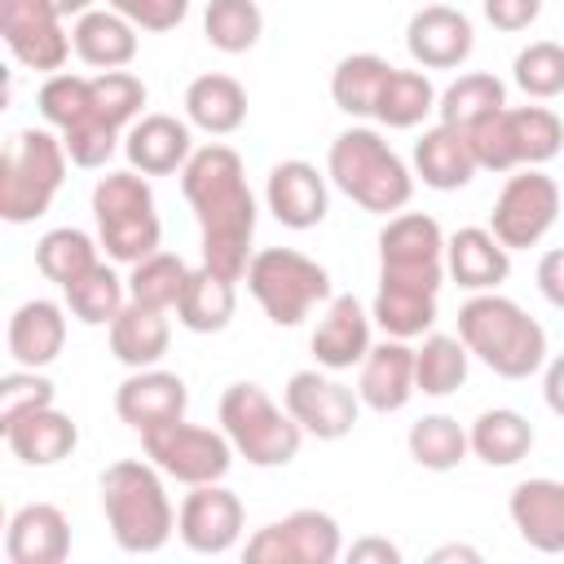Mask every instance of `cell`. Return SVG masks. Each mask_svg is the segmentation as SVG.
I'll return each mask as SVG.
<instances>
[{
  "label": "cell",
  "mask_w": 564,
  "mask_h": 564,
  "mask_svg": "<svg viewBox=\"0 0 564 564\" xmlns=\"http://www.w3.org/2000/svg\"><path fill=\"white\" fill-rule=\"evenodd\" d=\"M167 339H172V326H167L163 308H145L137 300H128L119 308V317L110 322V352L128 370L159 366V357L167 352Z\"/></svg>",
  "instance_id": "32"
},
{
  "label": "cell",
  "mask_w": 564,
  "mask_h": 564,
  "mask_svg": "<svg viewBox=\"0 0 564 564\" xmlns=\"http://www.w3.org/2000/svg\"><path fill=\"white\" fill-rule=\"evenodd\" d=\"M388 75H392V62H383L379 53H348L330 75V97L352 119L375 115V101Z\"/></svg>",
  "instance_id": "37"
},
{
  "label": "cell",
  "mask_w": 564,
  "mask_h": 564,
  "mask_svg": "<svg viewBox=\"0 0 564 564\" xmlns=\"http://www.w3.org/2000/svg\"><path fill=\"white\" fill-rule=\"evenodd\" d=\"M66 18L48 0H0V35L26 70H62L70 57Z\"/></svg>",
  "instance_id": "14"
},
{
  "label": "cell",
  "mask_w": 564,
  "mask_h": 564,
  "mask_svg": "<svg viewBox=\"0 0 564 564\" xmlns=\"http://www.w3.org/2000/svg\"><path fill=\"white\" fill-rule=\"evenodd\" d=\"M445 273L463 291H498L511 273V251L494 238V229L467 225L445 238Z\"/></svg>",
  "instance_id": "26"
},
{
  "label": "cell",
  "mask_w": 564,
  "mask_h": 564,
  "mask_svg": "<svg viewBox=\"0 0 564 564\" xmlns=\"http://www.w3.org/2000/svg\"><path fill=\"white\" fill-rule=\"evenodd\" d=\"M181 194L203 229V264L234 282L247 278L251 238H256V198L247 189L238 150L220 141L194 150L189 163L181 167Z\"/></svg>",
  "instance_id": "1"
},
{
  "label": "cell",
  "mask_w": 564,
  "mask_h": 564,
  "mask_svg": "<svg viewBox=\"0 0 564 564\" xmlns=\"http://www.w3.org/2000/svg\"><path fill=\"white\" fill-rule=\"evenodd\" d=\"M264 203L286 229H313L326 220V176L304 159H282L269 172Z\"/></svg>",
  "instance_id": "23"
},
{
  "label": "cell",
  "mask_w": 564,
  "mask_h": 564,
  "mask_svg": "<svg viewBox=\"0 0 564 564\" xmlns=\"http://www.w3.org/2000/svg\"><path fill=\"white\" fill-rule=\"evenodd\" d=\"M282 405L317 441H344L352 432L357 414H361V397L348 383H339V379H330L322 370H295L286 379Z\"/></svg>",
  "instance_id": "13"
},
{
  "label": "cell",
  "mask_w": 564,
  "mask_h": 564,
  "mask_svg": "<svg viewBox=\"0 0 564 564\" xmlns=\"http://www.w3.org/2000/svg\"><path fill=\"white\" fill-rule=\"evenodd\" d=\"M467 344L458 335H427L414 348V388L427 397H449L467 383Z\"/></svg>",
  "instance_id": "39"
},
{
  "label": "cell",
  "mask_w": 564,
  "mask_h": 564,
  "mask_svg": "<svg viewBox=\"0 0 564 564\" xmlns=\"http://www.w3.org/2000/svg\"><path fill=\"white\" fill-rule=\"evenodd\" d=\"M476 163L485 172H516V167H542L564 145V123L546 106H502L471 132Z\"/></svg>",
  "instance_id": "9"
},
{
  "label": "cell",
  "mask_w": 564,
  "mask_h": 564,
  "mask_svg": "<svg viewBox=\"0 0 564 564\" xmlns=\"http://www.w3.org/2000/svg\"><path fill=\"white\" fill-rule=\"evenodd\" d=\"M511 524L542 555H564V480L533 476L511 489Z\"/></svg>",
  "instance_id": "21"
},
{
  "label": "cell",
  "mask_w": 564,
  "mask_h": 564,
  "mask_svg": "<svg viewBox=\"0 0 564 564\" xmlns=\"http://www.w3.org/2000/svg\"><path fill=\"white\" fill-rule=\"evenodd\" d=\"M436 295H441V282L379 273V291H375L370 317L383 326V335L414 339V335L432 330V322H436Z\"/></svg>",
  "instance_id": "22"
},
{
  "label": "cell",
  "mask_w": 564,
  "mask_h": 564,
  "mask_svg": "<svg viewBox=\"0 0 564 564\" xmlns=\"http://www.w3.org/2000/svg\"><path fill=\"white\" fill-rule=\"evenodd\" d=\"M511 75H516V84H520L529 97H538V101L560 97V93H564V44H555V40H533L529 48L516 53Z\"/></svg>",
  "instance_id": "45"
},
{
  "label": "cell",
  "mask_w": 564,
  "mask_h": 564,
  "mask_svg": "<svg viewBox=\"0 0 564 564\" xmlns=\"http://www.w3.org/2000/svg\"><path fill=\"white\" fill-rule=\"evenodd\" d=\"M97 264V242L84 234V229H48L40 242H35V269L57 282V286H70L75 278H84L88 269Z\"/></svg>",
  "instance_id": "42"
},
{
  "label": "cell",
  "mask_w": 564,
  "mask_h": 564,
  "mask_svg": "<svg viewBox=\"0 0 564 564\" xmlns=\"http://www.w3.org/2000/svg\"><path fill=\"white\" fill-rule=\"evenodd\" d=\"M555 216H560V185L538 167H520L516 176H507L489 212V229L507 251H520V247H538L555 225Z\"/></svg>",
  "instance_id": "12"
},
{
  "label": "cell",
  "mask_w": 564,
  "mask_h": 564,
  "mask_svg": "<svg viewBox=\"0 0 564 564\" xmlns=\"http://www.w3.org/2000/svg\"><path fill=\"white\" fill-rule=\"evenodd\" d=\"M542 397H546V410L564 419V352L546 361V375H542Z\"/></svg>",
  "instance_id": "52"
},
{
  "label": "cell",
  "mask_w": 564,
  "mask_h": 564,
  "mask_svg": "<svg viewBox=\"0 0 564 564\" xmlns=\"http://www.w3.org/2000/svg\"><path fill=\"white\" fill-rule=\"evenodd\" d=\"M480 9L498 31H529L542 13V0H480Z\"/></svg>",
  "instance_id": "49"
},
{
  "label": "cell",
  "mask_w": 564,
  "mask_h": 564,
  "mask_svg": "<svg viewBox=\"0 0 564 564\" xmlns=\"http://www.w3.org/2000/svg\"><path fill=\"white\" fill-rule=\"evenodd\" d=\"M405 445H410V458H414L419 467H427V471H454V467L467 458V449H471L467 432H463L458 419H449V414H423V419L410 427Z\"/></svg>",
  "instance_id": "41"
},
{
  "label": "cell",
  "mask_w": 564,
  "mask_h": 564,
  "mask_svg": "<svg viewBox=\"0 0 564 564\" xmlns=\"http://www.w3.org/2000/svg\"><path fill=\"white\" fill-rule=\"evenodd\" d=\"M414 172L423 176L427 189H463L480 172L471 137L463 128H449V123L427 128L414 141Z\"/></svg>",
  "instance_id": "28"
},
{
  "label": "cell",
  "mask_w": 564,
  "mask_h": 564,
  "mask_svg": "<svg viewBox=\"0 0 564 564\" xmlns=\"http://www.w3.org/2000/svg\"><path fill=\"white\" fill-rule=\"evenodd\" d=\"M70 317H79L84 326H110L119 317V308L128 304V282L110 269V264H93L84 278H75L70 286H62Z\"/></svg>",
  "instance_id": "36"
},
{
  "label": "cell",
  "mask_w": 564,
  "mask_h": 564,
  "mask_svg": "<svg viewBox=\"0 0 564 564\" xmlns=\"http://www.w3.org/2000/svg\"><path fill=\"white\" fill-rule=\"evenodd\" d=\"M432 560H436V564H441V560H480V555H476V551H471V546H441V551H436V555H432Z\"/></svg>",
  "instance_id": "54"
},
{
  "label": "cell",
  "mask_w": 564,
  "mask_h": 564,
  "mask_svg": "<svg viewBox=\"0 0 564 564\" xmlns=\"http://www.w3.org/2000/svg\"><path fill=\"white\" fill-rule=\"evenodd\" d=\"M326 176L335 181V189H344L357 207H366L375 216L401 212L414 194L410 167L375 128H344L330 141Z\"/></svg>",
  "instance_id": "4"
},
{
  "label": "cell",
  "mask_w": 564,
  "mask_h": 564,
  "mask_svg": "<svg viewBox=\"0 0 564 564\" xmlns=\"http://www.w3.org/2000/svg\"><path fill=\"white\" fill-rule=\"evenodd\" d=\"M115 13H123L137 31H172L185 22L189 0H110Z\"/></svg>",
  "instance_id": "48"
},
{
  "label": "cell",
  "mask_w": 564,
  "mask_h": 564,
  "mask_svg": "<svg viewBox=\"0 0 564 564\" xmlns=\"http://www.w3.org/2000/svg\"><path fill=\"white\" fill-rule=\"evenodd\" d=\"M471 22L449 4H427L405 22V48L423 70H454L471 57Z\"/></svg>",
  "instance_id": "18"
},
{
  "label": "cell",
  "mask_w": 564,
  "mask_h": 564,
  "mask_svg": "<svg viewBox=\"0 0 564 564\" xmlns=\"http://www.w3.org/2000/svg\"><path fill=\"white\" fill-rule=\"evenodd\" d=\"M101 511H106L110 538L128 555L163 551L176 529V511L163 494L159 467L141 458H119L101 471Z\"/></svg>",
  "instance_id": "3"
},
{
  "label": "cell",
  "mask_w": 564,
  "mask_h": 564,
  "mask_svg": "<svg viewBox=\"0 0 564 564\" xmlns=\"http://www.w3.org/2000/svg\"><path fill=\"white\" fill-rule=\"evenodd\" d=\"M502 106H507V88H502L498 75H485V70L458 75V79L436 97V115H441V123L463 128V132H471L476 123H485V119L498 115Z\"/></svg>",
  "instance_id": "35"
},
{
  "label": "cell",
  "mask_w": 564,
  "mask_h": 564,
  "mask_svg": "<svg viewBox=\"0 0 564 564\" xmlns=\"http://www.w3.org/2000/svg\"><path fill=\"white\" fill-rule=\"evenodd\" d=\"M9 564H62L70 555V520L53 502H26L4 533Z\"/></svg>",
  "instance_id": "24"
},
{
  "label": "cell",
  "mask_w": 564,
  "mask_h": 564,
  "mask_svg": "<svg viewBox=\"0 0 564 564\" xmlns=\"http://www.w3.org/2000/svg\"><path fill=\"white\" fill-rule=\"evenodd\" d=\"M123 154L141 176H172L194 154L189 123H181L176 115H141L123 137Z\"/></svg>",
  "instance_id": "25"
},
{
  "label": "cell",
  "mask_w": 564,
  "mask_h": 564,
  "mask_svg": "<svg viewBox=\"0 0 564 564\" xmlns=\"http://www.w3.org/2000/svg\"><path fill=\"white\" fill-rule=\"evenodd\" d=\"M260 31H264V13L256 0H207V9H203V35L220 53L256 48Z\"/></svg>",
  "instance_id": "43"
},
{
  "label": "cell",
  "mask_w": 564,
  "mask_h": 564,
  "mask_svg": "<svg viewBox=\"0 0 564 564\" xmlns=\"http://www.w3.org/2000/svg\"><path fill=\"white\" fill-rule=\"evenodd\" d=\"M0 432H4V445L13 449V458H22L26 467H53V463L70 458L79 445V427L70 423V414H62L53 405L13 419Z\"/></svg>",
  "instance_id": "27"
},
{
  "label": "cell",
  "mask_w": 564,
  "mask_h": 564,
  "mask_svg": "<svg viewBox=\"0 0 564 564\" xmlns=\"http://www.w3.org/2000/svg\"><path fill=\"white\" fill-rule=\"evenodd\" d=\"M348 560H352V564H366V560L397 564V560H401V551H397L388 538H361V542H352V546H348Z\"/></svg>",
  "instance_id": "51"
},
{
  "label": "cell",
  "mask_w": 564,
  "mask_h": 564,
  "mask_svg": "<svg viewBox=\"0 0 564 564\" xmlns=\"http://www.w3.org/2000/svg\"><path fill=\"white\" fill-rule=\"evenodd\" d=\"M185 282H189L185 260L172 256V251H154V256H145V260L132 264V273H128V300L167 313V308H176Z\"/></svg>",
  "instance_id": "44"
},
{
  "label": "cell",
  "mask_w": 564,
  "mask_h": 564,
  "mask_svg": "<svg viewBox=\"0 0 564 564\" xmlns=\"http://www.w3.org/2000/svg\"><path fill=\"white\" fill-rule=\"evenodd\" d=\"M467 441H471V454H476L480 463H489V467H516V463L529 458V449H533V423H529L520 410L498 405V410H485V414L471 423Z\"/></svg>",
  "instance_id": "34"
},
{
  "label": "cell",
  "mask_w": 564,
  "mask_h": 564,
  "mask_svg": "<svg viewBox=\"0 0 564 564\" xmlns=\"http://www.w3.org/2000/svg\"><path fill=\"white\" fill-rule=\"evenodd\" d=\"M234 304H238L234 278L198 264V269H189V282H185V291L176 300V322L185 330H194V335H216V330H225L234 322Z\"/></svg>",
  "instance_id": "33"
},
{
  "label": "cell",
  "mask_w": 564,
  "mask_h": 564,
  "mask_svg": "<svg viewBox=\"0 0 564 564\" xmlns=\"http://www.w3.org/2000/svg\"><path fill=\"white\" fill-rule=\"evenodd\" d=\"M278 533H282V546H286L291 564H335L339 551H344L335 516L313 511V507L291 511L286 520H278Z\"/></svg>",
  "instance_id": "40"
},
{
  "label": "cell",
  "mask_w": 564,
  "mask_h": 564,
  "mask_svg": "<svg viewBox=\"0 0 564 564\" xmlns=\"http://www.w3.org/2000/svg\"><path fill=\"white\" fill-rule=\"evenodd\" d=\"M93 220H97V242L106 247L110 260L137 264L159 251V212H154V189L137 172H106L93 189Z\"/></svg>",
  "instance_id": "6"
},
{
  "label": "cell",
  "mask_w": 564,
  "mask_h": 564,
  "mask_svg": "<svg viewBox=\"0 0 564 564\" xmlns=\"http://www.w3.org/2000/svg\"><path fill=\"white\" fill-rule=\"evenodd\" d=\"M66 145L48 128H18L4 141L0 159V216L9 225H26L48 212L66 181Z\"/></svg>",
  "instance_id": "5"
},
{
  "label": "cell",
  "mask_w": 564,
  "mask_h": 564,
  "mask_svg": "<svg viewBox=\"0 0 564 564\" xmlns=\"http://www.w3.org/2000/svg\"><path fill=\"white\" fill-rule=\"evenodd\" d=\"M176 533L194 555H225L242 533V498L220 480L189 485L176 511Z\"/></svg>",
  "instance_id": "15"
},
{
  "label": "cell",
  "mask_w": 564,
  "mask_h": 564,
  "mask_svg": "<svg viewBox=\"0 0 564 564\" xmlns=\"http://www.w3.org/2000/svg\"><path fill=\"white\" fill-rule=\"evenodd\" d=\"M185 405H189V388L181 375L172 370H132L119 388H115V414L132 427V432H150V427H163V423H176L185 419Z\"/></svg>",
  "instance_id": "17"
},
{
  "label": "cell",
  "mask_w": 564,
  "mask_h": 564,
  "mask_svg": "<svg viewBox=\"0 0 564 564\" xmlns=\"http://www.w3.org/2000/svg\"><path fill=\"white\" fill-rule=\"evenodd\" d=\"M436 110V88L423 70H397L383 79L379 101H375V119L383 128H419L427 115Z\"/></svg>",
  "instance_id": "38"
},
{
  "label": "cell",
  "mask_w": 564,
  "mask_h": 564,
  "mask_svg": "<svg viewBox=\"0 0 564 564\" xmlns=\"http://www.w3.org/2000/svg\"><path fill=\"white\" fill-rule=\"evenodd\" d=\"M247 291L273 326H300L317 304L330 300V273L291 247H264L247 264Z\"/></svg>",
  "instance_id": "8"
},
{
  "label": "cell",
  "mask_w": 564,
  "mask_h": 564,
  "mask_svg": "<svg viewBox=\"0 0 564 564\" xmlns=\"http://www.w3.org/2000/svg\"><path fill=\"white\" fill-rule=\"evenodd\" d=\"M48 4H53L62 18H79V13H88V9H93V0H48Z\"/></svg>",
  "instance_id": "53"
},
{
  "label": "cell",
  "mask_w": 564,
  "mask_h": 564,
  "mask_svg": "<svg viewBox=\"0 0 564 564\" xmlns=\"http://www.w3.org/2000/svg\"><path fill=\"white\" fill-rule=\"evenodd\" d=\"M141 449L163 476H172L181 485H212V480H225V471L234 467L229 436L185 423V419L141 432Z\"/></svg>",
  "instance_id": "11"
},
{
  "label": "cell",
  "mask_w": 564,
  "mask_h": 564,
  "mask_svg": "<svg viewBox=\"0 0 564 564\" xmlns=\"http://www.w3.org/2000/svg\"><path fill=\"white\" fill-rule=\"evenodd\" d=\"M458 339L502 379H529L546 366V330L498 291H476L458 308Z\"/></svg>",
  "instance_id": "2"
},
{
  "label": "cell",
  "mask_w": 564,
  "mask_h": 564,
  "mask_svg": "<svg viewBox=\"0 0 564 564\" xmlns=\"http://www.w3.org/2000/svg\"><path fill=\"white\" fill-rule=\"evenodd\" d=\"M53 383L40 375V370H13V375H4L0 379V427L4 423H13V419H22V414H31V410H44V405H53Z\"/></svg>",
  "instance_id": "47"
},
{
  "label": "cell",
  "mask_w": 564,
  "mask_h": 564,
  "mask_svg": "<svg viewBox=\"0 0 564 564\" xmlns=\"http://www.w3.org/2000/svg\"><path fill=\"white\" fill-rule=\"evenodd\" d=\"M40 115L48 128L62 132V145L70 154L75 167H106V159L119 145V128H110L97 106H93V79L88 75H70V70H53L40 84Z\"/></svg>",
  "instance_id": "10"
},
{
  "label": "cell",
  "mask_w": 564,
  "mask_h": 564,
  "mask_svg": "<svg viewBox=\"0 0 564 564\" xmlns=\"http://www.w3.org/2000/svg\"><path fill=\"white\" fill-rule=\"evenodd\" d=\"M220 432L251 467H286L304 441V427L260 383H229L220 392Z\"/></svg>",
  "instance_id": "7"
},
{
  "label": "cell",
  "mask_w": 564,
  "mask_h": 564,
  "mask_svg": "<svg viewBox=\"0 0 564 564\" xmlns=\"http://www.w3.org/2000/svg\"><path fill=\"white\" fill-rule=\"evenodd\" d=\"M414 392H419L414 388V348L392 335L383 344H370L361 375H357L361 405H370L375 414H397V410H405V401Z\"/></svg>",
  "instance_id": "20"
},
{
  "label": "cell",
  "mask_w": 564,
  "mask_h": 564,
  "mask_svg": "<svg viewBox=\"0 0 564 564\" xmlns=\"http://www.w3.org/2000/svg\"><path fill=\"white\" fill-rule=\"evenodd\" d=\"M93 106L110 128H132L145 106V84L132 70H97L93 75Z\"/></svg>",
  "instance_id": "46"
},
{
  "label": "cell",
  "mask_w": 564,
  "mask_h": 564,
  "mask_svg": "<svg viewBox=\"0 0 564 564\" xmlns=\"http://www.w3.org/2000/svg\"><path fill=\"white\" fill-rule=\"evenodd\" d=\"M379 273L445 282V234L423 212H401L379 229Z\"/></svg>",
  "instance_id": "16"
},
{
  "label": "cell",
  "mask_w": 564,
  "mask_h": 564,
  "mask_svg": "<svg viewBox=\"0 0 564 564\" xmlns=\"http://www.w3.org/2000/svg\"><path fill=\"white\" fill-rule=\"evenodd\" d=\"M75 57L97 70H123L137 57V26L115 9H88L70 26Z\"/></svg>",
  "instance_id": "30"
},
{
  "label": "cell",
  "mask_w": 564,
  "mask_h": 564,
  "mask_svg": "<svg viewBox=\"0 0 564 564\" xmlns=\"http://www.w3.org/2000/svg\"><path fill=\"white\" fill-rule=\"evenodd\" d=\"M308 348H313L317 366H326V370L361 366L370 352V313L361 308V300L357 295H330L326 313L313 326Z\"/></svg>",
  "instance_id": "19"
},
{
  "label": "cell",
  "mask_w": 564,
  "mask_h": 564,
  "mask_svg": "<svg viewBox=\"0 0 564 564\" xmlns=\"http://www.w3.org/2000/svg\"><path fill=\"white\" fill-rule=\"evenodd\" d=\"M185 115L194 128L212 132V137H229L247 123V88L234 75H198L185 88Z\"/></svg>",
  "instance_id": "31"
},
{
  "label": "cell",
  "mask_w": 564,
  "mask_h": 564,
  "mask_svg": "<svg viewBox=\"0 0 564 564\" xmlns=\"http://www.w3.org/2000/svg\"><path fill=\"white\" fill-rule=\"evenodd\" d=\"M66 344V317L53 300H26L9 317V357L26 370H44L57 361Z\"/></svg>",
  "instance_id": "29"
},
{
  "label": "cell",
  "mask_w": 564,
  "mask_h": 564,
  "mask_svg": "<svg viewBox=\"0 0 564 564\" xmlns=\"http://www.w3.org/2000/svg\"><path fill=\"white\" fill-rule=\"evenodd\" d=\"M538 291L546 295L551 308L564 313V247H555V251H546L538 260Z\"/></svg>",
  "instance_id": "50"
}]
</instances>
